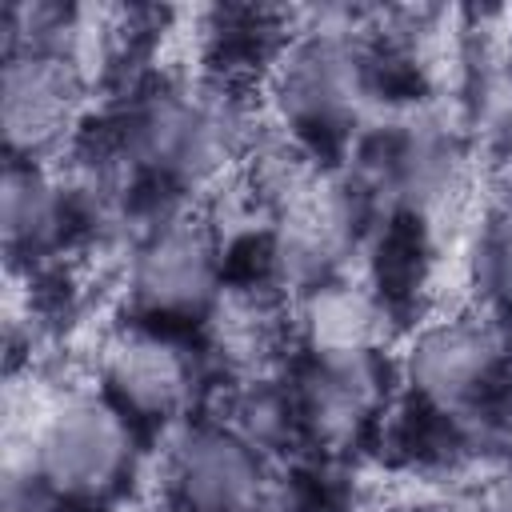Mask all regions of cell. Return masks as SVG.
Listing matches in <instances>:
<instances>
[{"mask_svg": "<svg viewBox=\"0 0 512 512\" xmlns=\"http://www.w3.org/2000/svg\"><path fill=\"white\" fill-rule=\"evenodd\" d=\"M168 500L176 512H268L272 492L260 452L228 424H196L168 452Z\"/></svg>", "mask_w": 512, "mask_h": 512, "instance_id": "6", "label": "cell"}, {"mask_svg": "<svg viewBox=\"0 0 512 512\" xmlns=\"http://www.w3.org/2000/svg\"><path fill=\"white\" fill-rule=\"evenodd\" d=\"M136 424L100 392L64 396L28 432V480L56 504L96 508L132 476Z\"/></svg>", "mask_w": 512, "mask_h": 512, "instance_id": "1", "label": "cell"}, {"mask_svg": "<svg viewBox=\"0 0 512 512\" xmlns=\"http://www.w3.org/2000/svg\"><path fill=\"white\" fill-rule=\"evenodd\" d=\"M224 292V252L204 216L156 220L128 256V300L144 324H204Z\"/></svg>", "mask_w": 512, "mask_h": 512, "instance_id": "2", "label": "cell"}, {"mask_svg": "<svg viewBox=\"0 0 512 512\" xmlns=\"http://www.w3.org/2000/svg\"><path fill=\"white\" fill-rule=\"evenodd\" d=\"M100 380L104 396L140 428L168 424L188 412L200 388V360L176 336V328L160 324H128L100 348Z\"/></svg>", "mask_w": 512, "mask_h": 512, "instance_id": "5", "label": "cell"}, {"mask_svg": "<svg viewBox=\"0 0 512 512\" xmlns=\"http://www.w3.org/2000/svg\"><path fill=\"white\" fill-rule=\"evenodd\" d=\"M88 76L64 52H4L0 128L8 160L48 164L80 124Z\"/></svg>", "mask_w": 512, "mask_h": 512, "instance_id": "4", "label": "cell"}, {"mask_svg": "<svg viewBox=\"0 0 512 512\" xmlns=\"http://www.w3.org/2000/svg\"><path fill=\"white\" fill-rule=\"evenodd\" d=\"M0 224L12 260H36L60 248L68 228L76 224L64 180L48 164H4L0 192Z\"/></svg>", "mask_w": 512, "mask_h": 512, "instance_id": "7", "label": "cell"}, {"mask_svg": "<svg viewBox=\"0 0 512 512\" xmlns=\"http://www.w3.org/2000/svg\"><path fill=\"white\" fill-rule=\"evenodd\" d=\"M504 360L508 344L492 320L452 312L416 332L404 352V384L428 416L456 424L476 416V408L500 388Z\"/></svg>", "mask_w": 512, "mask_h": 512, "instance_id": "3", "label": "cell"}]
</instances>
